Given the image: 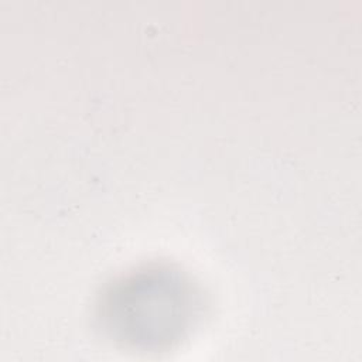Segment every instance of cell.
I'll return each mask as SVG.
<instances>
[{"label": "cell", "instance_id": "1", "mask_svg": "<svg viewBox=\"0 0 362 362\" xmlns=\"http://www.w3.org/2000/svg\"><path fill=\"white\" fill-rule=\"evenodd\" d=\"M194 293L178 272L144 267L119 279L105 297V318L133 341H163L192 315Z\"/></svg>", "mask_w": 362, "mask_h": 362}]
</instances>
